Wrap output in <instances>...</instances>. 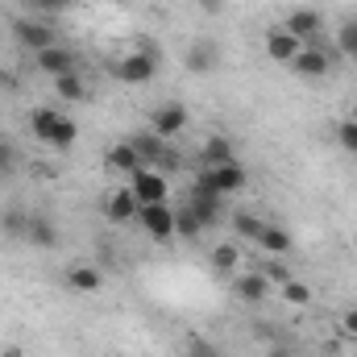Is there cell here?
Returning <instances> with one entry per match:
<instances>
[{
    "instance_id": "obj_5",
    "label": "cell",
    "mask_w": 357,
    "mask_h": 357,
    "mask_svg": "<svg viewBox=\"0 0 357 357\" xmlns=\"http://www.w3.org/2000/svg\"><path fill=\"white\" fill-rule=\"evenodd\" d=\"M137 220H142V229L154 237V241H167V237H175V208L162 199V204H142L137 208Z\"/></svg>"
},
{
    "instance_id": "obj_35",
    "label": "cell",
    "mask_w": 357,
    "mask_h": 357,
    "mask_svg": "<svg viewBox=\"0 0 357 357\" xmlns=\"http://www.w3.org/2000/svg\"><path fill=\"white\" fill-rule=\"evenodd\" d=\"M199 4H204L208 13H220V8H225V0H199Z\"/></svg>"
},
{
    "instance_id": "obj_38",
    "label": "cell",
    "mask_w": 357,
    "mask_h": 357,
    "mask_svg": "<svg viewBox=\"0 0 357 357\" xmlns=\"http://www.w3.org/2000/svg\"><path fill=\"white\" fill-rule=\"evenodd\" d=\"M349 121H357V104H354V116H349Z\"/></svg>"
},
{
    "instance_id": "obj_19",
    "label": "cell",
    "mask_w": 357,
    "mask_h": 357,
    "mask_svg": "<svg viewBox=\"0 0 357 357\" xmlns=\"http://www.w3.org/2000/svg\"><path fill=\"white\" fill-rule=\"evenodd\" d=\"M67 287L71 291H100L104 287V274L96 266H71L67 270Z\"/></svg>"
},
{
    "instance_id": "obj_26",
    "label": "cell",
    "mask_w": 357,
    "mask_h": 357,
    "mask_svg": "<svg viewBox=\"0 0 357 357\" xmlns=\"http://www.w3.org/2000/svg\"><path fill=\"white\" fill-rule=\"evenodd\" d=\"M282 299H287L291 307H307V303H312V287L299 282V278H291V282H282Z\"/></svg>"
},
{
    "instance_id": "obj_2",
    "label": "cell",
    "mask_w": 357,
    "mask_h": 357,
    "mask_svg": "<svg viewBox=\"0 0 357 357\" xmlns=\"http://www.w3.org/2000/svg\"><path fill=\"white\" fill-rule=\"evenodd\" d=\"M154 75H158V46L154 42H142V50H133V54L112 63V79H121L125 88H142Z\"/></svg>"
},
{
    "instance_id": "obj_39",
    "label": "cell",
    "mask_w": 357,
    "mask_h": 357,
    "mask_svg": "<svg viewBox=\"0 0 357 357\" xmlns=\"http://www.w3.org/2000/svg\"><path fill=\"white\" fill-rule=\"evenodd\" d=\"M270 357H291V354H270Z\"/></svg>"
},
{
    "instance_id": "obj_32",
    "label": "cell",
    "mask_w": 357,
    "mask_h": 357,
    "mask_svg": "<svg viewBox=\"0 0 357 357\" xmlns=\"http://www.w3.org/2000/svg\"><path fill=\"white\" fill-rule=\"evenodd\" d=\"M262 274H266L270 282H278V287H282V282H291V278H295V274H291V270H287V266H278V262H274V266H266V270H262Z\"/></svg>"
},
{
    "instance_id": "obj_31",
    "label": "cell",
    "mask_w": 357,
    "mask_h": 357,
    "mask_svg": "<svg viewBox=\"0 0 357 357\" xmlns=\"http://www.w3.org/2000/svg\"><path fill=\"white\" fill-rule=\"evenodd\" d=\"M337 142H341L349 154H357V121H341V129H337Z\"/></svg>"
},
{
    "instance_id": "obj_23",
    "label": "cell",
    "mask_w": 357,
    "mask_h": 357,
    "mask_svg": "<svg viewBox=\"0 0 357 357\" xmlns=\"http://www.w3.org/2000/svg\"><path fill=\"white\" fill-rule=\"evenodd\" d=\"M54 91H59L67 104H79V100H88V88H84L79 71H71V75H59V79H54Z\"/></svg>"
},
{
    "instance_id": "obj_34",
    "label": "cell",
    "mask_w": 357,
    "mask_h": 357,
    "mask_svg": "<svg viewBox=\"0 0 357 357\" xmlns=\"http://www.w3.org/2000/svg\"><path fill=\"white\" fill-rule=\"evenodd\" d=\"M345 333H354V337H357V307L345 312Z\"/></svg>"
},
{
    "instance_id": "obj_17",
    "label": "cell",
    "mask_w": 357,
    "mask_h": 357,
    "mask_svg": "<svg viewBox=\"0 0 357 357\" xmlns=\"http://www.w3.org/2000/svg\"><path fill=\"white\" fill-rule=\"evenodd\" d=\"M195 216H199V225L208 229V225H216V216H220V195H212V191H199V187H191V204H187Z\"/></svg>"
},
{
    "instance_id": "obj_14",
    "label": "cell",
    "mask_w": 357,
    "mask_h": 357,
    "mask_svg": "<svg viewBox=\"0 0 357 357\" xmlns=\"http://www.w3.org/2000/svg\"><path fill=\"white\" fill-rule=\"evenodd\" d=\"M25 245H33V250H54V245H59V225H54V220H46V216H38V212H29Z\"/></svg>"
},
{
    "instance_id": "obj_4",
    "label": "cell",
    "mask_w": 357,
    "mask_h": 357,
    "mask_svg": "<svg viewBox=\"0 0 357 357\" xmlns=\"http://www.w3.org/2000/svg\"><path fill=\"white\" fill-rule=\"evenodd\" d=\"M13 38H17L25 50H33V54L59 46V33L46 25V17H21V21H13Z\"/></svg>"
},
{
    "instance_id": "obj_16",
    "label": "cell",
    "mask_w": 357,
    "mask_h": 357,
    "mask_svg": "<svg viewBox=\"0 0 357 357\" xmlns=\"http://www.w3.org/2000/svg\"><path fill=\"white\" fill-rule=\"evenodd\" d=\"M104 162H108V171H116V175H133V171H142V167H146V162H142V154H137V150H133L129 142L112 146Z\"/></svg>"
},
{
    "instance_id": "obj_7",
    "label": "cell",
    "mask_w": 357,
    "mask_h": 357,
    "mask_svg": "<svg viewBox=\"0 0 357 357\" xmlns=\"http://www.w3.org/2000/svg\"><path fill=\"white\" fill-rule=\"evenodd\" d=\"M150 125H154V133H158L162 142L178 137V133L187 129V104H178V100L158 104V108H154V116H150Z\"/></svg>"
},
{
    "instance_id": "obj_3",
    "label": "cell",
    "mask_w": 357,
    "mask_h": 357,
    "mask_svg": "<svg viewBox=\"0 0 357 357\" xmlns=\"http://www.w3.org/2000/svg\"><path fill=\"white\" fill-rule=\"evenodd\" d=\"M250 183V175H245V167L241 162H220V167H204L199 175H195V187L199 191H212V195H233V191H241Z\"/></svg>"
},
{
    "instance_id": "obj_8",
    "label": "cell",
    "mask_w": 357,
    "mask_h": 357,
    "mask_svg": "<svg viewBox=\"0 0 357 357\" xmlns=\"http://www.w3.org/2000/svg\"><path fill=\"white\" fill-rule=\"evenodd\" d=\"M291 71H295L299 79H324V75L333 71V59H328L324 46L316 42V46H303V50L291 59Z\"/></svg>"
},
{
    "instance_id": "obj_18",
    "label": "cell",
    "mask_w": 357,
    "mask_h": 357,
    "mask_svg": "<svg viewBox=\"0 0 357 357\" xmlns=\"http://www.w3.org/2000/svg\"><path fill=\"white\" fill-rule=\"evenodd\" d=\"M233 287H237V299H245V303H262V299L270 295V278L266 274H241Z\"/></svg>"
},
{
    "instance_id": "obj_13",
    "label": "cell",
    "mask_w": 357,
    "mask_h": 357,
    "mask_svg": "<svg viewBox=\"0 0 357 357\" xmlns=\"http://www.w3.org/2000/svg\"><path fill=\"white\" fill-rule=\"evenodd\" d=\"M38 67H42L50 79H59V75H71V71H79V59H75L67 46H50V50H42V54H38Z\"/></svg>"
},
{
    "instance_id": "obj_10",
    "label": "cell",
    "mask_w": 357,
    "mask_h": 357,
    "mask_svg": "<svg viewBox=\"0 0 357 357\" xmlns=\"http://www.w3.org/2000/svg\"><path fill=\"white\" fill-rule=\"evenodd\" d=\"M216 67H220V46H216L212 38H199V42L187 46V71L208 75V71H216Z\"/></svg>"
},
{
    "instance_id": "obj_1",
    "label": "cell",
    "mask_w": 357,
    "mask_h": 357,
    "mask_svg": "<svg viewBox=\"0 0 357 357\" xmlns=\"http://www.w3.org/2000/svg\"><path fill=\"white\" fill-rule=\"evenodd\" d=\"M29 129H33L38 142L54 146V150H71V146L79 142V125H75L71 116L54 112V108H33V112H29Z\"/></svg>"
},
{
    "instance_id": "obj_22",
    "label": "cell",
    "mask_w": 357,
    "mask_h": 357,
    "mask_svg": "<svg viewBox=\"0 0 357 357\" xmlns=\"http://www.w3.org/2000/svg\"><path fill=\"white\" fill-rule=\"evenodd\" d=\"M0 229H4L13 241H25V233H29V212H25V208H8V212L0 216Z\"/></svg>"
},
{
    "instance_id": "obj_15",
    "label": "cell",
    "mask_w": 357,
    "mask_h": 357,
    "mask_svg": "<svg viewBox=\"0 0 357 357\" xmlns=\"http://www.w3.org/2000/svg\"><path fill=\"white\" fill-rule=\"evenodd\" d=\"M129 146L142 154L146 167H150V162H171V150H167V142H162L158 133H137V137H129Z\"/></svg>"
},
{
    "instance_id": "obj_9",
    "label": "cell",
    "mask_w": 357,
    "mask_h": 357,
    "mask_svg": "<svg viewBox=\"0 0 357 357\" xmlns=\"http://www.w3.org/2000/svg\"><path fill=\"white\" fill-rule=\"evenodd\" d=\"M287 29H291L303 46H316L320 33H324V17H320L316 8H291V13H287Z\"/></svg>"
},
{
    "instance_id": "obj_37",
    "label": "cell",
    "mask_w": 357,
    "mask_h": 357,
    "mask_svg": "<svg viewBox=\"0 0 357 357\" xmlns=\"http://www.w3.org/2000/svg\"><path fill=\"white\" fill-rule=\"evenodd\" d=\"M100 4H125V0H100Z\"/></svg>"
},
{
    "instance_id": "obj_21",
    "label": "cell",
    "mask_w": 357,
    "mask_h": 357,
    "mask_svg": "<svg viewBox=\"0 0 357 357\" xmlns=\"http://www.w3.org/2000/svg\"><path fill=\"white\" fill-rule=\"evenodd\" d=\"M258 245H262L266 254H291V245H295V241H291V233H287V229L266 225V229H262V237H258Z\"/></svg>"
},
{
    "instance_id": "obj_36",
    "label": "cell",
    "mask_w": 357,
    "mask_h": 357,
    "mask_svg": "<svg viewBox=\"0 0 357 357\" xmlns=\"http://www.w3.org/2000/svg\"><path fill=\"white\" fill-rule=\"evenodd\" d=\"M0 88H4V91H8V88H17V79H13L8 71H0Z\"/></svg>"
},
{
    "instance_id": "obj_12",
    "label": "cell",
    "mask_w": 357,
    "mask_h": 357,
    "mask_svg": "<svg viewBox=\"0 0 357 357\" xmlns=\"http://www.w3.org/2000/svg\"><path fill=\"white\" fill-rule=\"evenodd\" d=\"M299 50H303V42H299V38H295V33H291L287 25H282V29L274 25V29L266 33V54L274 59V63H291V59H295Z\"/></svg>"
},
{
    "instance_id": "obj_20",
    "label": "cell",
    "mask_w": 357,
    "mask_h": 357,
    "mask_svg": "<svg viewBox=\"0 0 357 357\" xmlns=\"http://www.w3.org/2000/svg\"><path fill=\"white\" fill-rule=\"evenodd\" d=\"M204 162H208V167L237 162V158H233V142H229V137H220V133H216V137H208V142H204Z\"/></svg>"
},
{
    "instance_id": "obj_25",
    "label": "cell",
    "mask_w": 357,
    "mask_h": 357,
    "mask_svg": "<svg viewBox=\"0 0 357 357\" xmlns=\"http://www.w3.org/2000/svg\"><path fill=\"white\" fill-rule=\"evenodd\" d=\"M233 229H237L245 241H258V237H262V229H266V220H258L254 212H237V216H233Z\"/></svg>"
},
{
    "instance_id": "obj_11",
    "label": "cell",
    "mask_w": 357,
    "mask_h": 357,
    "mask_svg": "<svg viewBox=\"0 0 357 357\" xmlns=\"http://www.w3.org/2000/svg\"><path fill=\"white\" fill-rule=\"evenodd\" d=\"M137 208H142V204H137V195L129 191V183H125V187H116V191L104 199V216H108L112 225H125V220H133V216H137Z\"/></svg>"
},
{
    "instance_id": "obj_28",
    "label": "cell",
    "mask_w": 357,
    "mask_h": 357,
    "mask_svg": "<svg viewBox=\"0 0 357 357\" xmlns=\"http://www.w3.org/2000/svg\"><path fill=\"white\" fill-rule=\"evenodd\" d=\"M337 42H341V50H345V54L357 63V17H349V21L337 29Z\"/></svg>"
},
{
    "instance_id": "obj_29",
    "label": "cell",
    "mask_w": 357,
    "mask_h": 357,
    "mask_svg": "<svg viewBox=\"0 0 357 357\" xmlns=\"http://www.w3.org/2000/svg\"><path fill=\"white\" fill-rule=\"evenodd\" d=\"M13 171H17V146L0 133V178H8Z\"/></svg>"
},
{
    "instance_id": "obj_33",
    "label": "cell",
    "mask_w": 357,
    "mask_h": 357,
    "mask_svg": "<svg viewBox=\"0 0 357 357\" xmlns=\"http://www.w3.org/2000/svg\"><path fill=\"white\" fill-rule=\"evenodd\" d=\"M187 357H216V349H212L208 341H191V349H187Z\"/></svg>"
},
{
    "instance_id": "obj_6",
    "label": "cell",
    "mask_w": 357,
    "mask_h": 357,
    "mask_svg": "<svg viewBox=\"0 0 357 357\" xmlns=\"http://www.w3.org/2000/svg\"><path fill=\"white\" fill-rule=\"evenodd\" d=\"M129 191L137 195V204H162L171 187H167V178L158 175L154 167H142V171L129 175Z\"/></svg>"
},
{
    "instance_id": "obj_27",
    "label": "cell",
    "mask_w": 357,
    "mask_h": 357,
    "mask_svg": "<svg viewBox=\"0 0 357 357\" xmlns=\"http://www.w3.org/2000/svg\"><path fill=\"white\" fill-rule=\"evenodd\" d=\"M175 233L178 237H199L204 225H199V216H195L191 208H175Z\"/></svg>"
},
{
    "instance_id": "obj_30",
    "label": "cell",
    "mask_w": 357,
    "mask_h": 357,
    "mask_svg": "<svg viewBox=\"0 0 357 357\" xmlns=\"http://www.w3.org/2000/svg\"><path fill=\"white\" fill-rule=\"evenodd\" d=\"M33 13H42V17H59V13H67L75 0H25Z\"/></svg>"
},
{
    "instance_id": "obj_24",
    "label": "cell",
    "mask_w": 357,
    "mask_h": 357,
    "mask_svg": "<svg viewBox=\"0 0 357 357\" xmlns=\"http://www.w3.org/2000/svg\"><path fill=\"white\" fill-rule=\"evenodd\" d=\"M208 262H212L216 274H233L237 262H241V250H237V245H216V250L208 254Z\"/></svg>"
}]
</instances>
